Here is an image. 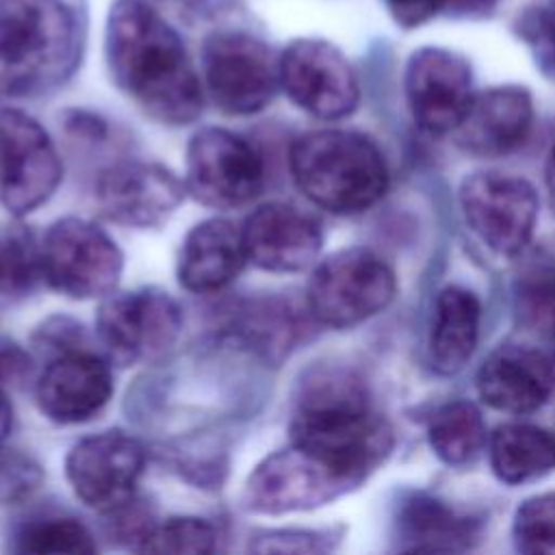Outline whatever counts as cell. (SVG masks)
Listing matches in <instances>:
<instances>
[{
  "instance_id": "cell-3",
  "label": "cell",
  "mask_w": 555,
  "mask_h": 555,
  "mask_svg": "<svg viewBox=\"0 0 555 555\" xmlns=\"http://www.w3.org/2000/svg\"><path fill=\"white\" fill-rule=\"evenodd\" d=\"M291 440L360 483L390 447V431L371 410L358 379L321 371L304 382L291 418Z\"/></svg>"
},
{
  "instance_id": "cell-5",
  "label": "cell",
  "mask_w": 555,
  "mask_h": 555,
  "mask_svg": "<svg viewBox=\"0 0 555 555\" xmlns=\"http://www.w3.org/2000/svg\"><path fill=\"white\" fill-rule=\"evenodd\" d=\"M395 291V271L379 254L349 247L317 264L306 288V310L321 325L351 327L382 312Z\"/></svg>"
},
{
  "instance_id": "cell-37",
  "label": "cell",
  "mask_w": 555,
  "mask_h": 555,
  "mask_svg": "<svg viewBox=\"0 0 555 555\" xmlns=\"http://www.w3.org/2000/svg\"><path fill=\"white\" fill-rule=\"evenodd\" d=\"M499 0H447L444 9L457 13V15H481L490 9H494Z\"/></svg>"
},
{
  "instance_id": "cell-15",
  "label": "cell",
  "mask_w": 555,
  "mask_h": 555,
  "mask_svg": "<svg viewBox=\"0 0 555 555\" xmlns=\"http://www.w3.org/2000/svg\"><path fill=\"white\" fill-rule=\"evenodd\" d=\"M184 195V180L160 163L121 160L102 169L95 180L100 215L134 230L163 225L178 210Z\"/></svg>"
},
{
  "instance_id": "cell-35",
  "label": "cell",
  "mask_w": 555,
  "mask_h": 555,
  "mask_svg": "<svg viewBox=\"0 0 555 555\" xmlns=\"http://www.w3.org/2000/svg\"><path fill=\"white\" fill-rule=\"evenodd\" d=\"M33 373V358L13 338L0 336V388H20Z\"/></svg>"
},
{
  "instance_id": "cell-2",
  "label": "cell",
  "mask_w": 555,
  "mask_h": 555,
  "mask_svg": "<svg viewBox=\"0 0 555 555\" xmlns=\"http://www.w3.org/2000/svg\"><path fill=\"white\" fill-rule=\"evenodd\" d=\"M85 39L82 0H0V95L61 87L78 69Z\"/></svg>"
},
{
  "instance_id": "cell-6",
  "label": "cell",
  "mask_w": 555,
  "mask_h": 555,
  "mask_svg": "<svg viewBox=\"0 0 555 555\" xmlns=\"http://www.w3.org/2000/svg\"><path fill=\"white\" fill-rule=\"evenodd\" d=\"M41 278L69 299H102L124 271V254L104 228L82 217L56 219L39 243Z\"/></svg>"
},
{
  "instance_id": "cell-12",
  "label": "cell",
  "mask_w": 555,
  "mask_h": 555,
  "mask_svg": "<svg viewBox=\"0 0 555 555\" xmlns=\"http://www.w3.org/2000/svg\"><path fill=\"white\" fill-rule=\"evenodd\" d=\"M280 89L295 106L319 119H340L360 102L358 76L349 59L330 41L295 39L278 56Z\"/></svg>"
},
{
  "instance_id": "cell-36",
  "label": "cell",
  "mask_w": 555,
  "mask_h": 555,
  "mask_svg": "<svg viewBox=\"0 0 555 555\" xmlns=\"http://www.w3.org/2000/svg\"><path fill=\"white\" fill-rule=\"evenodd\" d=\"M447 0H384L392 20L403 28H414L444 9Z\"/></svg>"
},
{
  "instance_id": "cell-16",
  "label": "cell",
  "mask_w": 555,
  "mask_h": 555,
  "mask_svg": "<svg viewBox=\"0 0 555 555\" xmlns=\"http://www.w3.org/2000/svg\"><path fill=\"white\" fill-rule=\"evenodd\" d=\"M111 395V366L89 347L54 353L35 382L39 412L59 425L91 421L104 410Z\"/></svg>"
},
{
  "instance_id": "cell-40",
  "label": "cell",
  "mask_w": 555,
  "mask_h": 555,
  "mask_svg": "<svg viewBox=\"0 0 555 555\" xmlns=\"http://www.w3.org/2000/svg\"><path fill=\"white\" fill-rule=\"evenodd\" d=\"M553 364H555V330H553Z\"/></svg>"
},
{
  "instance_id": "cell-27",
  "label": "cell",
  "mask_w": 555,
  "mask_h": 555,
  "mask_svg": "<svg viewBox=\"0 0 555 555\" xmlns=\"http://www.w3.org/2000/svg\"><path fill=\"white\" fill-rule=\"evenodd\" d=\"M241 338L262 353L284 351L297 334V314L284 301L269 299L247 304L236 321Z\"/></svg>"
},
{
  "instance_id": "cell-25",
  "label": "cell",
  "mask_w": 555,
  "mask_h": 555,
  "mask_svg": "<svg viewBox=\"0 0 555 555\" xmlns=\"http://www.w3.org/2000/svg\"><path fill=\"white\" fill-rule=\"evenodd\" d=\"M486 442L481 412L468 401L442 405L429 421V444L447 464L470 462Z\"/></svg>"
},
{
  "instance_id": "cell-31",
  "label": "cell",
  "mask_w": 555,
  "mask_h": 555,
  "mask_svg": "<svg viewBox=\"0 0 555 555\" xmlns=\"http://www.w3.org/2000/svg\"><path fill=\"white\" fill-rule=\"evenodd\" d=\"M514 540L525 553H555V492L531 496L518 507Z\"/></svg>"
},
{
  "instance_id": "cell-11",
  "label": "cell",
  "mask_w": 555,
  "mask_h": 555,
  "mask_svg": "<svg viewBox=\"0 0 555 555\" xmlns=\"http://www.w3.org/2000/svg\"><path fill=\"white\" fill-rule=\"evenodd\" d=\"M63 178L48 130L17 108L0 111V204L24 217L46 204Z\"/></svg>"
},
{
  "instance_id": "cell-26",
  "label": "cell",
  "mask_w": 555,
  "mask_h": 555,
  "mask_svg": "<svg viewBox=\"0 0 555 555\" xmlns=\"http://www.w3.org/2000/svg\"><path fill=\"white\" fill-rule=\"evenodd\" d=\"M17 551L33 555H91L93 533L76 518L48 516L26 522L17 533Z\"/></svg>"
},
{
  "instance_id": "cell-10",
  "label": "cell",
  "mask_w": 555,
  "mask_h": 555,
  "mask_svg": "<svg viewBox=\"0 0 555 555\" xmlns=\"http://www.w3.org/2000/svg\"><path fill=\"white\" fill-rule=\"evenodd\" d=\"M358 486L321 455L291 440L288 447L262 457L243 488L249 512L278 516L330 503Z\"/></svg>"
},
{
  "instance_id": "cell-7",
  "label": "cell",
  "mask_w": 555,
  "mask_h": 555,
  "mask_svg": "<svg viewBox=\"0 0 555 555\" xmlns=\"http://www.w3.org/2000/svg\"><path fill=\"white\" fill-rule=\"evenodd\" d=\"M202 85L225 115H254L267 108L278 89V59L256 35L221 28L202 46Z\"/></svg>"
},
{
  "instance_id": "cell-17",
  "label": "cell",
  "mask_w": 555,
  "mask_h": 555,
  "mask_svg": "<svg viewBox=\"0 0 555 555\" xmlns=\"http://www.w3.org/2000/svg\"><path fill=\"white\" fill-rule=\"evenodd\" d=\"M466 59L444 48L416 50L405 67V98L421 128L453 132L473 100Z\"/></svg>"
},
{
  "instance_id": "cell-20",
  "label": "cell",
  "mask_w": 555,
  "mask_h": 555,
  "mask_svg": "<svg viewBox=\"0 0 555 555\" xmlns=\"http://www.w3.org/2000/svg\"><path fill=\"white\" fill-rule=\"evenodd\" d=\"M531 124V95L520 87H494L473 95L453 134L470 154L501 156L527 139Z\"/></svg>"
},
{
  "instance_id": "cell-33",
  "label": "cell",
  "mask_w": 555,
  "mask_h": 555,
  "mask_svg": "<svg viewBox=\"0 0 555 555\" xmlns=\"http://www.w3.org/2000/svg\"><path fill=\"white\" fill-rule=\"evenodd\" d=\"M325 531L312 529H264L249 535L247 548L254 553H317L327 548Z\"/></svg>"
},
{
  "instance_id": "cell-19",
  "label": "cell",
  "mask_w": 555,
  "mask_h": 555,
  "mask_svg": "<svg viewBox=\"0 0 555 555\" xmlns=\"http://www.w3.org/2000/svg\"><path fill=\"white\" fill-rule=\"evenodd\" d=\"M553 386V360L520 345H505L492 351L477 375L481 399L494 410L509 414H527L542 408Z\"/></svg>"
},
{
  "instance_id": "cell-1",
  "label": "cell",
  "mask_w": 555,
  "mask_h": 555,
  "mask_svg": "<svg viewBox=\"0 0 555 555\" xmlns=\"http://www.w3.org/2000/svg\"><path fill=\"white\" fill-rule=\"evenodd\" d=\"M113 82L147 117L186 126L202 115L204 85L178 30L147 0H115L104 26Z\"/></svg>"
},
{
  "instance_id": "cell-28",
  "label": "cell",
  "mask_w": 555,
  "mask_h": 555,
  "mask_svg": "<svg viewBox=\"0 0 555 555\" xmlns=\"http://www.w3.org/2000/svg\"><path fill=\"white\" fill-rule=\"evenodd\" d=\"M217 546V529L197 516H171L154 522L147 535L137 546L139 553H173L204 555Z\"/></svg>"
},
{
  "instance_id": "cell-8",
  "label": "cell",
  "mask_w": 555,
  "mask_h": 555,
  "mask_svg": "<svg viewBox=\"0 0 555 555\" xmlns=\"http://www.w3.org/2000/svg\"><path fill=\"white\" fill-rule=\"evenodd\" d=\"M182 330L178 301L156 288L113 291L100 299L95 334L117 364L152 362L165 356Z\"/></svg>"
},
{
  "instance_id": "cell-9",
  "label": "cell",
  "mask_w": 555,
  "mask_h": 555,
  "mask_svg": "<svg viewBox=\"0 0 555 555\" xmlns=\"http://www.w3.org/2000/svg\"><path fill=\"white\" fill-rule=\"evenodd\" d=\"M262 154L241 134L206 126L186 145L184 184L199 204L234 210L251 204L264 189Z\"/></svg>"
},
{
  "instance_id": "cell-32",
  "label": "cell",
  "mask_w": 555,
  "mask_h": 555,
  "mask_svg": "<svg viewBox=\"0 0 555 555\" xmlns=\"http://www.w3.org/2000/svg\"><path fill=\"white\" fill-rule=\"evenodd\" d=\"M39 464L17 451L0 453V503H17L28 499L41 483Z\"/></svg>"
},
{
  "instance_id": "cell-30",
  "label": "cell",
  "mask_w": 555,
  "mask_h": 555,
  "mask_svg": "<svg viewBox=\"0 0 555 555\" xmlns=\"http://www.w3.org/2000/svg\"><path fill=\"white\" fill-rule=\"evenodd\" d=\"M518 310L529 327L555 330V264L540 262L520 275Z\"/></svg>"
},
{
  "instance_id": "cell-39",
  "label": "cell",
  "mask_w": 555,
  "mask_h": 555,
  "mask_svg": "<svg viewBox=\"0 0 555 555\" xmlns=\"http://www.w3.org/2000/svg\"><path fill=\"white\" fill-rule=\"evenodd\" d=\"M546 184H548V191H551V199L555 204V145L548 154V165H546Z\"/></svg>"
},
{
  "instance_id": "cell-18",
  "label": "cell",
  "mask_w": 555,
  "mask_h": 555,
  "mask_svg": "<svg viewBox=\"0 0 555 555\" xmlns=\"http://www.w3.org/2000/svg\"><path fill=\"white\" fill-rule=\"evenodd\" d=\"M247 260L271 273H295L310 267L321 247L323 230L304 208L286 202L258 206L243 225Z\"/></svg>"
},
{
  "instance_id": "cell-34",
  "label": "cell",
  "mask_w": 555,
  "mask_h": 555,
  "mask_svg": "<svg viewBox=\"0 0 555 555\" xmlns=\"http://www.w3.org/2000/svg\"><path fill=\"white\" fill-rule=\"evenodd\" d=\"M520 30L535 50L540 63L555 72V7H538L529 11Z\"/></svg>"
},
{
  "instance_id": "cell-24",
  "label": "cell",
  "mask_w": 555,
  "mask_h": 555,
  "mask_svg": "<svg viewBox=\"0 0 555 555\" xmlns=\"http://www.w3.org/2000/svg\"><path fill=\"white\" fill-rule=\"evenodd\" d=\"M401 538L412 551H455L473 538V522L436 499L416 496L401 512Z\"/></svg>"
},
{
  "instance_id": "cell-29",
  "label": "cell",
  "mask_w": 555,
  "mask_h": 555,
  "mask_svg": "<svg viewBox=\"0 0 555 555\" xmlns=\"http://www.w3.org/2000/svg\"><path fill=\"white\" fill-rule=\"evenodd\" d=\"M41 278L39 245L24 228H13L0 238V304L26 295Z\"/></svg>"
},
{
  "instance_id": "cell-21",
  "label": "cell",
  "mask_w": 555,
  "mask_h": 555,
  "mask_svg": "<svg viewBox=\"0 0 555 555\" xmlns=\"http://www.w3.org/2000/svg\"><path fill=\"white\" fill-rule=\"evenodd\" d=\"M247 262L243 228L223 217L195 223L178 254V282L195 295L219 293L230 286Z\"/></svg>"
},
{
  "instance_id": "cell-13",
  "label": "cell",
  "mask_w": 555,
  "mask_h": 555,
  "mask_svg": "<svg viewBox=\"0 0 555 555\" xmlns=\"http://www.w3.org/2000/svg\"><path fill=\"white\" fill-rule=\"evenodd\" d=\"M143 470V444L121 429L80 438L65 457V477L74 494L100 514L130 501Z\"/></svg>"
},
{
  "instance_id": "cell-22",
  "label": "cell",
  "mask_w": 555,
  "mask_h": 555,
  "mask_svg": "<svg viewBox=\"0 0 555 555\" xmlns=\"http://www.w3.org/2000/svg\"><path fill=\"white\" fill-rule=\"evenodd\" d=\"M481 306L477 297L460 286L438 293L429 334L431 362L440 373H457L473 356L479 338Z\"/></svg>"
},
{
  "instance_id": "cell-4",
  "label": "cell",
  "mask_w": 555,
  "mask_h": 555,
  "mask_svg": "<svg viewBox=\"0 0 555 555\" xmlns=\"http://www.w3.org/2000/svg\"><path fill=\"white\" fill-rule=\"evenodd\" d=\"M288 169L297 189L319 208L353 215L371 208L388 186L379 147L353 130H312L288 150Z\"/></svg>"
},
{
  "instance_id": "cell-38",
  "label": "cell",
  "mask_w": 555,
  "mask_h": 555,
  "mask_svg": "<svg viewBox=\"0 0 555 555\" xmlns=\"http://www.w3.org/2000/svg\"><path fill=\"white\" fill-rule=\"evenodd\" d=\"M11 425H13V410H11V403L7 399V390L0 388V447L7 440V436L11 431Z\"/></svg>"
},
{
  "instance_id": "cell-14",
  "label": "cell",
  "mask_w": 555,
  "mask_h": 555,
  "mask_svg": "<svg viewBox=\"0 0 555 555\" xmlns=\"http://www.w3.org/2000/svg\"><path fill=\"white\" fill-rule=\"evenodd\" d=\"M460 204L470 230L496 254H518L533 234L538 195L522 178L479 171L464 180Z\"/></svg>"
},
{
  "instance_id": "cell-23",
  "label": "cell",
  "mask_w": 555,
  "mask_h": 555,
  "mask_svg": "<svg viewBox=\"0 0 555 555\" xmlns=\"http://www.w3.org/2000/svg\"><path fill=\"white\" fill-rule=\"evenodd\" d=\"M490 464L505 483L538 479L555 468V436L529 423H507L490 438Z\"/></svg>"
}]
</instances>
